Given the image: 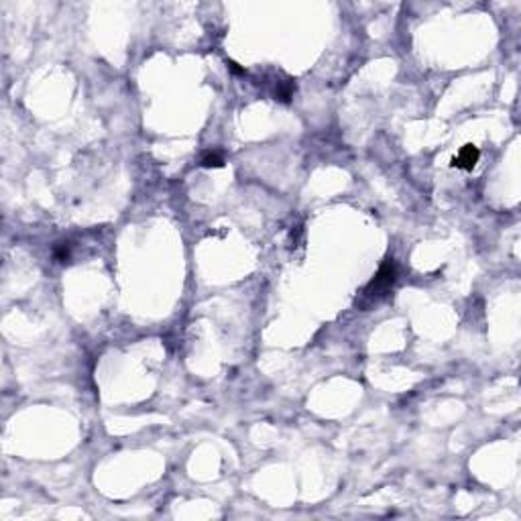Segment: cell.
<instances>
[{
  "mask_svg": "<svg viewBox=\"0 0 521 521\" xmlns=\"http://www.w3.org/2000/svg\"><path fill=\"white\" fill-rule=\"evenodd\" d=\"M479 159H481V151L474 145H464L458 151V155L452 159V167L462 169V171H472L476 167Z\"/></svg>",
  "mask_w": 521,
  "mask_h": 521,
  "instance_id": "cell-2",
  "label": "cell"
},
{
  "mask_svg": "<svg viewBox=\"0 0 521 521\" xmlns=\"http://www.w3.org/2000/svg\"><path fill=\"white\" fill-rule=\"evenodd\" d=\"M70 257H72L70 243H57L53 247V259L57 260V263H66V260H70Z\"/></svg>",
  "mask_w": 521,
  "mask_h": 521,
  "instance_id": "cell-5",
  "label": "cell"
},
{
  "mask_svg": "<svg viewBox=\"0 0 521 521\" xmlns=\"http://www.w3.org/2000/svg\"><path fill=\"white\" fill-rule=\"evenodd\" d=\"M224 165V157L220 155V153H206L204 157H202V167H206V169H216V167H222Z\"/></svg>",
  "mask_w": 521,
  "mask_h": 521,
  "instance_id": "cell-4",
  "label": "cell"
},
{
  "mask_svg": "<svg viewBox=\"0 0 521 521\" xmlns=\"http://www.w3.org/2000/svg\"><path fill=\"white\" fill-rule=\"evenodd\" d=\"M395 281H397V267H395V260L389 257V259L383 260V265L379 267L377 275H375V277L371 279V283L364 287V291H362L364 301H366L368 306L381 301L383 297L389 295V291L393 289Z\"/></svg>",
  "mask_w": 521,
  "mask_h": 521,
  "instance_id": "cell-1",
  "label": "cell"
},
{
  "mask_svg": "<svg viewBox=\"0 0 521 521\" xmlns=\"http://www.w3.org/2000/svg\"><path fill=\"white\" fill-rule=\"evenodd\" d=\"M293 82L291 80H285V82H279L277 84V90H275V96H277V100H281V102H289L291 98H293Z\"/></svg>",
  "mask_w": 521,
  "mask_h": 521,
  "instance_id": "cell-3",
  "label": "cell"
},
{
  "mask_svg": "<svg viewBox=\"0 0 521 521\" xmlns=\"http://www.w3.org/2000/svg\"><path fill=\"white\" fill-rule=\"evenodd\" d=\"M228 68H230L232 72H236V74H245V70H241L238 63H234V61H228Z\"/></svg>",
  "mask_w": 521,
  "mask_h": 521,
  "instance_id": "cell-6",
  "label": "cell"
}]
</instances>
